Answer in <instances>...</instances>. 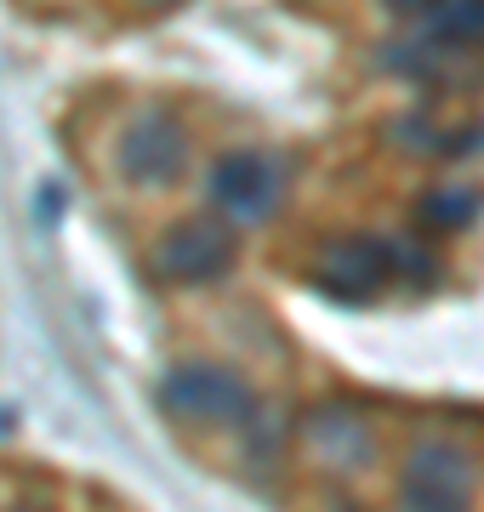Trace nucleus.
Masks as SVG:
<instances>
[{
	"label": "nucleus",
	"mask_w": 484,
	"mask_h": 512,
	"mask_svg": "<svg viewBox=\"0 0 484 512\" xmlns=\"http://www.w3.org/2000/svg\"><path fill=\"white\" fill-rule=\"evenodd\" d=\"M405 512H473V461L445 439L416 444L405 456Z\"/></svg>",
	"instance_id": "1"
},
{
	"label": "nucleus",
	"mask_w": 484,
	"mask_h": 512,
	"mask_svg": "<svg viewBox=\"0 0 484 512\" xmlns=\"http://www.w3.org/2000/svg\"><path fill=\"white\" fill-rule=\"evenodd\" d=\"M280 194H285V177L280 165L268 154H228L217 160L211 171V200L228 222H262L280 211Z\"/></svg>",
	"instance_id": "2"
},
{
	"label": "nucleus",
	"mask_w": 484,
	"mask_h": 512,
	"mask_svg": "<svg viewBox=\"0 0 484 512\" xmlns=\"http://www.w3.org/2000/svg\"><path fill=\"white\" fill-rule=\"evenodd\" d=\"M183 165H188V137L166 114H143L120 137V171H126L131 183H149V188L171 183V177H183Z\"/></svg>",
	"instance_id": "3"
},
{
	"label": "nucleus",
	"mask_w": 484,
	"mask_h": 512,
	"mask_svg": "<svg viewBox=\"0 0 484 512\" xmlns=\"http://www.w3.org/2000/svg\"><path fill=\"white\" fill-rule=\"evenodd\" d=\"M228 256H234V234H228L223 222L217 217H188V222H177V228L160 239V274L200 285V279L223 274Z\"/></svg>",
	"instance_id": "4"
},
{
	"label": "nucleus",
	"mask_w": 484,
	"mask_h": 512,
	"mask_svg": "<svg viewBox=\"0 0 484 512\" xmlns=\"http://www.w3.org/2000/svg\"><path fill=\"white\" fill-rule=\"evenodd\" d=\"M166 404L188 421H245L251 416V393L217 365H183L166 382Z\"/></svg>",
	"instance_id": "5"
},
{
	"label": "nucleus",
	"mask_w": 484,
	"mask_h": 512,
	"mask_svg": "<svg viewBox=\"0 0 484 512\" xmlns=\"http://www.w3.org/2000/svg\"><path fill=\"white\" fill-rule=\"evenodd\" d=\"M382 279H388V256H382L376 239H336V245H325V256H319V268H314V285L342 296V302L376 296Z\"/></svg>",
	"instance_id": "6"
},
{
	"label": "nucleus",
	"mask_w": 484,
	"mask_h": 512,
	"mask_svg": "<svg viewBox=\"0 0 484 512\" xmlns=\"http://www.w3.org/2000/svg\"><path fill=\"white\" fill-rule=\"evenodd\" d=\"M308 439H314V456H325L331 467H354V461L371 456L365 421H359L354 410H342V404H331V410H319V416L308 421Z\"/></svg>",
	"instance_id": "7"
},
{
	"label": "nucleus",
	"mask_w": 484,
	"mask_h": 512,
	"mask_svg": "<svg viewBox=\"0 0 484 512\" xmlns=\"http://www.w3.org/2000/svg\"><path fill=\"white\" fill-rule=\"evenodd\" d=\"M422 35L439 52H473V46H484V0H433Z\"/></svg>",
	"instance_id": "8"
},
{
	"label": "nucleus",
	"mask_w": 484,
	"mask_h": 512,
	"mask_svg": "<svg viewBox=\"0 0 484 512\" xmlns=\"http://www.w3.org/2000/svg\"><path fill=\"white\" fill-rule=\"evenodd\" d=\"M479 205H484L479 188H439V194L422 200V217H428L433 228H467V222L479 217Z\"/></svg>",
	"instance_id": "9"
},
{
	"label": "nucleus",
	"mask_w": 484,
	"mask_h": 512,
	"mask_svg": "<svg viewBox=\"0 0 484 512\" xmlns=\"http://www.w3.org/2000/svg\"><path fill=\"white\" fill-rule=\"evenodd\" d=\"M388 6H393V12H428L433 0H388Z\"/></svg>",
	"instance_id": "10"
},
{
	"label": "nucleus",
	"mask_w": 484,
	"mask_h": 512,
	"mask_svg": "<svg viewBox=\"0 0 484 512\" xmlns=\"http://www.w3.org/2000/svg\"><path fill=\"white\" fill-rule=\"evenodd\" d=\"M143 6H177V0H143Z\"/></svg>",
	"instance_id": "11"
}]
</instances>
